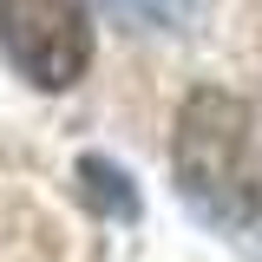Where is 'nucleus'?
Instances as JSON below:
<instances>
[{
    "instance_id": "nucleus-2",
    "label": "nucleus",
    "mask_w": 262,
    "mask_h": 262,
    "mask_svg": "<svg viewBox=\"0 0 262 262\" xmlns=\"http://www.w3.org/2000/svg\"><path fill=\"white\" fill-rule=\"evenodd\" d=\"M0 53L39 92H66L92 66V7L85 0H0Z\"/></svg>"
},
{
    "instance_id": "nucleus-4",
    "label": "nucleus",
    "mask_w": 262,
    "mask_h": 262,
    "mask_svg": "<svg viewBox=\"0 0 262 262\" xmlns=\"http://www.w3.org/2000/svg\"><path fill=\"white\" fill-rule=\"evenodd\" d=\"M79 177H85V190H92L98 210H112V216H138V196L125 190V170H118V164L85 158V164H79Z\"/></svg>"
},
{
    "instance_id": "nucleus-3",
    "label": "nucleus",
    "mask_w": 262,
    "mask_h": 262,
    "mask_svg": "<svg viewBox=\"0 0 262 262\" xmlns=\"http://www.w3.org/2000/svg\"><path fill=\"white\" fill-rule=\"evenodd\" d=\"M105 13L131 33H196L210 20V0H105Z\"/></svg>"
},
{
    "instance_id": "nucleus-1",
    "label": "nucleus",
    "mask_w": 262,
    "mask_h": 262,
    "mask_svg": "<svg viewBox=\"0 0 262 262\" xmlns=\"http://www.w3.org/2000/svg\"><path fill=\"white\" fill-rule=\"evenodd\" d=\"M170 177L203 223H262V98L196 85L170 131Z\"/></svg>"
}]
</instances>
